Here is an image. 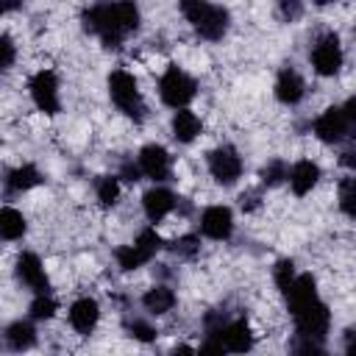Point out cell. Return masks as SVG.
I'll use <instances>...</instances> for the list:
<instances>
[{
  "label": "cell",
  "instance_id": "6da1fadb",
  "mask_svg": "<svg viewBox=\"0 0 356 356\" xmlns=\"http://www.w3.org/2000/svg\"><path fill=\"white\" fill-rule=\"evenodd\" d=\"M142 11L134 0H106L83 8L81 25L83 31L95 33L106 50H117L131 33L139 31Z\"/></svg>",
  "mask_w": 356,
  "mask_h": 356
},
{
  "label": "cell",
  "instance_id": "7a4b0ae2",
  "mask_svg": "<svg viewBox=\"0 0 356 356\" xmlns=\"http://www.w3.org/2000/svg\"><path fill=\"white\" fill-rule=\"evenodd\" d=\"M178 8L184 19L195 28V33L206 42H220L231 28L228 8L211 3V0H178Z\"/></svg>",
  "mask_w": 356,
  "mask_h": 356
},
{
  "label": "cell",
  "instance_id": "3957f363",
  "mask_svg": "<svg viewBox=\"0 0 356 356\" xmlns=\"http://www.w3.org/2000/svg\"><path fill=\"white\" fill-rule=\"evenodd\" d=\"M108 97H111V103L117 106V111H122L128 120L145 122L147 106H145L139 81L134 78V72H128V70H122V67L111 70V75H108Z\"/></svg>",
  "mask_w": 356,
  "mask_h": 356
},
{
  "label": "cell",
  "instance_id": "277c9868",
  "mask_svg": "<svg viewBox=\"0 0 356 356\" xmlns=\"http://www.w3.org/2000/svg\"><path fill=\"white\" fill-rule=\"evenodd\" d=\"M353 108H356V100L353 97L345 106H328V108H323L314 117V122H312V134L323 145H339V142H345L348 134H350V128H353V122H356V111Z\"/></svg>",
  "mask_w": 356,
  "mask_h": 356
},
{
  "label": "cell",
  "instance_id": "5b68a950",
  "mask_svg": "<svg viewBox=\"0 0 356 356\" xmlns=\"http://www.w3.org/2000/svg\"><path fill=\"white\" fill-rule=\"evenodd\" d=\"M295 320V334L303 342H317L325 345V337L331 331V309L323 298H314L312 303H306L303 309L292 312Z\"/></svg>",
  "mask_w": 356,
  "mask_h": 356
},
{
  "label": "cell",
  "instance_id": "8992f818",
  "mask_svg": "<svg viewBox=\"0 0 356 356\" xmlns=\"http://www.w3.org/2000/svg\"><path fill=\"white\" fill-rule=\"evenodd\" d=\"M159 97L170 108H186L197 97V81L178 64H170L159 78Z\"/></svg>",
  "mask_w": 356,
  "mask_h": 356
},
{
  "label": "cell",
  "instance_id": "52a82bcc",
  "mask_svg": "<svg viewBox=\"0 0 356 356\" xmlns=\"http://www.w3.org/2000/svg\"><path fill=\"white\" fill-rule=\"evenodd\" d=\"M309 61L314 67L317 75L323 78H334L339 75L342 64H345V47H342V39L337 31H325L314 39L312 50H309Z\"/></svg>",
  "mask_w": 356,
  "mask_h": 356
},
{
  "label": "cell",
  "instance_id": "ba28073f",
  "mask_svg": "<svg viewBox=\"0 0 356 356\" xmlns=\"http://www.w3.org/2000/svg\"><path fill=\"white\" fill-rule=\"evenodd\" d=\"M206 164H209V175L222 186H234L245 172V161H242V156H239V150L234 145L214 147L206 156Z\"/></svg>",
  "mask_w": 356,
  "mask_h": 356
},
{
  "label": "cell",
  "instance_id": "9c48e42d",
  "mask_svg": "<svg viewBox=\"0 0 356 356\" xmlns=\"http://www.w3.org/2000/svg\"><path fill=\"white\" fill-rule=\"evenodd\" d=\"M28 95L33 106L42 114H58L61 111V95H58V78L53 70H36L28 81Z\"/></svg>",
  "mask_w": 356,
  "mask_h": 356
},
{
  "label": "cell",
  "instance_id": "30bf717a",
  "mask_svg": "<svg viewBox=\"0 0 356 356\" xmlns=\"http://www.w3.org/2000/svg\"><path fill=\"white\" fill-rule=\"evenodd\" d=\"M136 164H139V172H142L145 178L156 181V184H164V181H170V175H172V156L167 153L164 145H156V142H150V145H145V147L139 150Z\"/></svg>",
  "mask_w": 356,
  "mask_h": 356
},
{
  "label": "cell",
  "instance_id": "8fae6325",
  "mask_svg": "<svg viewBox=\"0 0 356 356\" xmlns=\"http://www.w3.org/2000/svg\"><path fill=\"white\" fill-rule=\"evenodd\" d=\"M211 334H217L222 350H228V353H248V350L256 345V334H253V328H250V323H248L245 317L225 320V323H222L217 331H211Z\"/></svg>",
  "mask_w": 356,
  "mask_h": 356
},
{
  "label": "cell",
  "instance_id": "7c38bea8",
  "mask_svg": "<svg viewBox=\"0 0 356 356\" xmlns=\"http://www.w3.org/2000/svg\"><path fill=\"white\" fill-rule=\"evenodd\" d=\"M200 234L206 239H214V242H228L231 234H234V211L228 206H206L200 211V222H197Z\"/></svg>",
  "mask_w": 356,
  "mask_h": 356
},
{
  "label": "cell",
  "instance_id": "4fadbf2b",
  "mask_svg": "<svg viewBox=\"0 0 356 356\" xmlns=\"http://www.w3.org/2000/svg\"><path fill=\"white\" fill-rule=\"evenodd\" d=\"M14 275H17V281H19L25 289H31V292H47V289H50L44 264H42V259H39L36 253H31V250H22V253L17 256V261H14Z\"/></svg>",
  "mask_w": 356,
  "mask_h": 356
},
{
  "label": "cell",
  "instance_id": "5bb4252c",
  "mask_svg": "<svg viewBox=\"0 0 356 356\" xmlns=\"http://www.w3.org/2000/svg\"><path fill=\"white\" fill-rule=\"evenodd\" d=\"M67 320H70V328H72L78 337H89V334L97 328V323H100V303H97L95 298L83 295V298H78V300L70 303Z\"/></svg>",
  "mask_w": 356,
  "mask_h": 356
},
{
  "label": "cell",
  "instance_id": "9a60e30c",
  "mask_svg": "<svg viewBox=\"0 0 356 356\" xmlns=\"http://www.w3.org/2000/svg\"><path fill=\"white\" fill-rule=\"evenodd\" d=\"M175 200H178V195L172 192V189H167V186H150L145 195H142V211H145V217H147V222H161V220H167L172 211H175Z\"/></svg>",
  "mask_w": 356,
  "mask_h": 356
},
{
  "label": "cell",
  "instance_id": "2e32d148",
  "mask_svg": "<svg viewBox=\"0 0 356 356\" xmlns=\"http://www.w3.org/2000/svg\"><path fill=\"white\" fill-rule=\"evenodd\" d=\"M273 92H275V100L281 106H298L306 97V81L295 67H281L275 75Z\"/></svg>",
  "mask_w": 356,
  "mask_h": 356
},
{
  "label": "cell",
  "instance_id": "e0dca14e",
  "mask_svg": "<svg viewBox=\"0 0 356 356\" xmlns=\"http://www.w3.org/2000/svg\"><path fill=\"white\" fill-rule=\"evenodd\" d=\"M320 178H323V170L312 159H300L286 170V181H289V189L295 197H306L320 184Z\"/></svg>",
  "mask_w": 356,
  "mask_h": 356
},
{
  "label": "cell",
  "instance_id": "ac0fdd59",
  "mask_svg": "<svg viewBox=\"0 0 356 356\" xmlns=\"http://www.w3.org/2000/svg\"><path fill=\"white\" fill-rule=\"evenodd\" d=\"M203 131V122L200 117L186 106V108H175L172 111V120H170V134L178 145H192Z\"/></svg>",
  "mask_w": 356,
  "mask_h": 356
},
{
  "label": "cell",
  "instance_id": "d6986e66",
  "mask_svg": "<svg viewBox=\"0 0 356 356\" xmlns=\"http://www.w3.org/2000/svg\"><path fill=\"white\" fill-rule=\"evenodd\" d=\"M284 298H286V309H289V314L298 312V309H303L306 303H312L314 298H320V292H317V278H314L312 273H300V275H295L292 284H289V289L284 292Z\"/></svg>",
  "mask_w": 356,
  "mask_h": 356
},
{
  "label": "cell",
  "instance_id": "ffe728a7",
  "mask_svg": "<svg viewBox=\"0 0 356 356\" xmlns=\"http://www.w3.org/2000/svg\"><path fill=\"white\" fill-rule=\"evenodd\" d=\"M175 303H178V295H175V289H172L170 284H156V286H150V289L142 295V306H145V312L153 314V317L170 314V312L175 309Z\"/></svg>",
  "mask_w": 356,
  "mask_h": 356
},
{
  "label": "cell",
  "instance_id": "44dd1931",
  "mask_svg": "<svg viewBox=\"0 0 356 356\" xmlns=\"http://www.w3.org/2000/svg\"><path fill=\"white\" fill-rule=\"evenodd\" d=\"M39 184H42L39 167L36 164H19V167L8 170V175H6V195H25Z\"/></svg>",
  "mask_w": 356,
  "mask_h": 356
},
{
  "label": "cell",
  "instance_id": "7402d4cb",
  "mask_svg": "<svg viewBox=\"0 0 356 356\" xmlns=\"http://www.w3.org/2000/svg\"><path fill=\"white\" fill-rule=\"evenodd\" d=\"M3 342L8 350H31L36 345V328L31 320H14L3 331Z\"/></svg>",
  "mask_w": 356,
  "mask_h": 356
},
{
  "label": "cell",
  "instance_id": "603a6c76",
  "mask_svg": "<svg viewBox=\"0 0 356 356\" xmlns=\"http://www.w3.org/2000/svg\"><path fill=\"white\" fill-rule=\"evenodd\" d=\"M28 234V220L14 206H0V239L3 242H19Z\"/></svg>",
  "mask_w": 356,
  "mask_h": 356
},
{
  "label": "cell",
  "instance_id": "cb8c5ba5",
  "mask_svg": "<svg viewBox=\"0 0 356 356\" xmlns=\"http://www.w3.org/2000/svg\"><path fill=\"white\" fill-rule=\"evenodd\" d=\"M114 261H117V267H120L122 273H134V270L145 267L147 261H153V256H150L147 250H142L136 242H131V245H120V248L114 250Z\"/></svg>",
  "mask_w": 356,
  "mask_h": 356
},
{
  "label": "cell",
  "instance_id": "d4e9b609",
  "mask_svg": "<svg viewBox=\"0 0 356 356\" xmlns=\"http://www.w3.org/2000/svg\"><path fill=\"white\" fill-rule=\"evenodd\" d=\"M120 195H122V181L117 175H100L95 181V197L103 209H114L120 203Z\"/></svg>",
  "mask_w": 356,
  "mask_h": 356
},
{
  "label": "cell",
  "instance_id": "484cf974",
  "mask_svg": "<svg viewBox=\"0 0 356 356\" xmlns=\"http://www.w3.org/2000/svg\"><path fill=\"white\" fill-rule=\"evenodd\" d=\"M56 312H58V300L50 295V289H47V292H33V300H31V306H28L31 320H36V323L53 320Z\"/></svg>",
  "mask_w": 356,
  "mask_h": 356
},
{
  "label": "cell",
  "instance_id": "4316f807",
  "mask_svg": "<svg viewBox=\"0 0 356 356\" xmlns=\"http://www.w3.org/2000/svg\"><path fill=\"white\" fill-rule=\"evenodd\" d=\"M164 250H170L172 256L189 261V259H195L200 253V236L197 234H184V236H178L172 242H164Z\"/></svg>",
  "mask_w": 356,
  "mask_h": 356
},
{
  "label": "cell",
  "instance_id": "83f0119b",
  "mask_svg": "<svg viewBox=\"0 0 356 356\" xmlns=\"http://www.w3.org/2000/svg\"><path fill=\"white\" fill-rule=\"evenodd\" d=\"M125 331H128V337H134L136 342H145V345L159 339V328L145 317H128L125 320Z\"/></svg>",
  "mask_w": 356,
  "mask_h": 356
},
{
  "label": "cell",
  "instance_id": "f1b7e54d",
  "mask_svg": "<svg viewBox=\"0 0 356 356\" xmlns=\"http://www.w3.org/2000/svg\"><path fill=\"white\" fill-rule=\"evenodd\" d=\"M286 161L284 159H270L261 170H259V178H261V186H278L286 181Z\"/></svg>",
  "mask_w": 356,
  "mask_h": 356
},
{
  "label": "cell",
  "instance_id": "f546056e",
  "mask_svg": "<svg viewBox=\"0 0 356 356\" xmlns=\"http://www.w3.org/2000/svg\"><path fill=\"white\" fill-rule=\"evenodd\" d=\"M337 200H339V211L350 220L353 217V200H356V181H353V175H345L342 181H339V189H337Z\"/></svg>",
  "mask_w": 356,
  "mask_h": 356
},
{
  "label": "cell",
  "instance_id": "4dcf8cb0",
  "mask_svg": "<svg viewBox=\"0 0 356 356\" xmlns=\"http://www.w3.org/2000/svg\"><path fill=\"white\" fill-rule=\"evenodd\" d=\"M295 275H298V273H295V261H292V259H278V261H275V267H273V281H275V286H278L281 295L289 289V284H292Z\"/></svg>",
  "mask_w": 356,
  "mask_h": 356
},
{
  "label": "cell",
  "instance_id": "1f68e13d",
  "mask_svg": "<svg viewBox=\"0 0 356 356\" xmlns=\"http://www.w3.org/2000/svg\"><path fill=\"white\" fill-rule=\"evenodd\" d=\"M134 242H136L142 250H147L150 256H156L159 250H164V239H161V234H159L156 228H142Z\"/></svg>",
  "mask_w": 356,
  "mask_h": 356
},
{
  "label": "cell",
  "instance_id": "d6a6232c",
  "mask_svg": "<svg viewBox=\"0 0 356 356\" xmlns=\"http://www.w3.org/2000/svg\"><path fill=\"white\" fill-rule=\"evenodd\" d=\"M306 0H278V17L284 22H298L303 17Z\"/></svg>",
  "mask_w": 356,
  "mask_h": 356
},
{
  "label": "cell",
  "instance_id": "836d02e7",
  "mask_svg": "<svg viewBox=\"0 0 356 356\" xmlns=\"http://www.w3.org/2000/svg\"><path fill=\"white\" fill-rule=\"evenodd\" d=\"M17 61V44L8 33H0V72Z\"/></svg>",
  "mask_w": 356,
  "mask_h": 356
},
{
  "label": "cell",
  "instance_id": "e575fe53",
  "mask_svg": "<svg viewBox=\"0 0 356 356\" xmlns=\"http://www.w3.org/2000/svg\"><path fill=\"white\" fill-rule=\"evenodd\" d=\"M117 178H120V181H125V184H136V181H142L139 164H134V161H122V167H120Z\"/></svg>",
  "mask_w": 356,
  "mask_h": 356
},
{
  "label": "cell",
  "instance_id": "d590c367",
  "mask_svg": "<svg viewBox=\"0 0 356 356\" xmlns=\"http://www.w3.org/2000/svg\"><path fill=\"white\" fill-rule=\"evenodd\" d=\"M239 206H242V211H256V209L261 206V192H259V189L245 192V195L239 197Z\"/></svg>",
  "mask_w": 356,
  "mask_h": 356
},
{
  "label": "cell",
  "instance_id": "8d00e7d4",
  "mask_svg": "<svg viewBox=\"0 0 356 356\" xmlns=\"http://www.w3.org/2000/svg\"><path fill=\"white\" fill-rule=\"evenodd\" d=\"M22 3H25V0H0V17L19 11V8H22Z\"/></svg>",
  "mask_w": 356,
  "mask_h": 356
}]
</instances>
